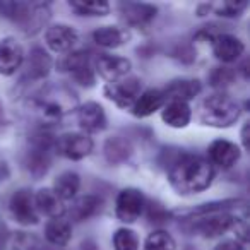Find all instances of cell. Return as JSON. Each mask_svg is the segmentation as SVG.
<instances>
[{
	"instance_id": "cell-27",
	"label": "cell",
	"mask_w": 250,
	"mask_h": 250,
	"mask_svg": "<svg viewBox=\"0 0 250 250\" xmlns=\"http://www.w3.org/2000/svg\"><path fill=\"white\" fill-rule=\"evenodd\" d=\"M91 38H93V42L96 43L98 46H101V48L115 50L124 45L125 40H127V35H125L124 29L118 28V26L108 24V26H100V28L94 29V31L91 33Z\"/></svg>"
},
{
	"instance_id": "cell-7",
	"label": "cell",
	"mask_w": 250,
	"mask_h": 250,
	"mask_svg": "<svg viewBox=\"0 0 250 250\" xmlns=\"http://www.w3.org/2000/svg\"><path fill=\"white\" fill-rule=\"evenodd\" d=\"M143 91V81L139 77L127 76L115 83H108L103 86V94L106 100H110L115 106L122 110H130L136 98Z\"/></svg>"
},
{
	"instance_id": "cell-33",
	"label": "cell",
	"mask_w": 250,
	"mask_h": 250,
	"mask_svg": "<svg viewBox=\"0 0 250 250\" xmlns=\"http://www.w3.org/2000/svg\"><path fill=\"white\" fill-rule=\"evenodd\" d=\"M235 77H236V72L229 67H214L212 72L208 76L209 79V84L214 87L216 91H225L228 86H231L235 83Z\"/></svg>"
},
{
	"instance_id": "cell-11",
	"label": "cell",
	"mask_w": 250,
	"mask_h": 250,
	"mask_svg": "<svg viewBox=\"0 0 250 250\" xmlns=\"http://www.w3.org/2000/svg\"><path fill=\"white\" fill-rule=\"evenodd\" d=\"M76 118L79 124L81 132L87 134H100L108 127V117L103 104L98 101H86L83 104H77Z\"/></svg>"
},
{
	"instance_id": "cell-37",
	"label": "cell",
	"mask_w": 250,
	"mask_h": 250,
	"mask_svg": "<svg viewBox=\"0 0 250 250\" xmlns=\"http://www.w3.org/2000/svg\"><path fill=\"white\" fill-rule=\"evenodd\" d=\"M212 250H245V245L236 238H226L219 242Z\"/></svg>"
},
{
	"instance_id": "cell-38",
	"label": "cell",
	"mask_w": 250,
	"mask_h": 250,
	"mask_svg": "<svg viewBox=\"0 0 250 250\" xmlns=\"http://www.w3.org/2000/svg\"><path fill=\"white\" fill-rule=\"evenodd\" d=\"M240 149L249 151V122H245L242 127V132H240Z\"/></svg>"
},
{
	"instance_id": "cell-34",
	"label": "cell",
	"mask_w": 250,
	"mask_h": 250,
	"mask_svg": "<svg viewBox=\"0 0 250 250\" xmlns=\"http://www.w3.org/2000/svg\"><path fill=\"white\" fill-rule=\"evenodd\" d=\"M9 245L12 250H40V242L35 235L26 231H18L11 236Z\"/></svg>"
},
{
	"instance_id": "cell-25",
	"label": "cell",
	"mask_w": 250,
	"mask_h": 250,
	"mask_svg": "<svg viewBox=\"0 0 250 250\" xmlns=\"http://www.w3.org/2000/svg\"><path fill=\"white\" fill-rule=\"evenodd\" d=\"M134 153V147L127 137L113 136L108 137L103 144V154L104 160L110 165H124L130 160Z\"/></svg>"
},
{
	"instance_id": "cell-22",
	"label": "cell",
	"mask_w": 250,
	"mask_h": 250,
	"mask_svg": "<svg viewBox=\"0 0 250 250\" xmlns=\"http://www.w3.org/2000/svg\"><path fill=\"white\" fill-rule=\"evenodd\" d=\"M190 104L184 101H167L165 106L161 108V120L170 129H185L192 122Z\"/></svg>"
},
{
	"instance_id": "cell-40",
	"label": "cell",
	"mask_w": 250,
	"mask_h": 250,
	"mask_svg": "<svg viewBox=\"0 0 250 250\" xmlns=\"http://www.w3.org/2000/svg\"><path fill=\"white\" fill-rule=\"evenodd\" d=\"M0 249H2V236H0Z\"/></svg>"
},
{
	"instance_id": "cell-21",
	"label": "cell",
	"mask_w": 250,
	"mask_h": 250,
	"mask_svg": "<svg viewBox=\"0 0 250 250\" xmlns=\"http://www.w3.org/2000/svg\"><path fill=\"white\" fill-rule=\"evenodd\" d=\"M35 206L40 216L48 219H59L67 214L65 202H62L50 187H43L35 192Z\"/></svg>"
},
{
	"instance_id": "cell-19",
	"label": "cell",
	"mask_w": 250,
	"mask_h": 250,
	"mask_svg": "<svg viewBox=\"0 0 250 250\" xmlns=\"http://www.w3.org/2000/svg\"><path fill=\"white\" fill-rule=\"evenodd\" d=\"M120 14L129 26L143 28L156 19L158 7L153 4H144V2H127L120 5Z\"/></svg>"
},
{
	"instance_id": "cell-9",
	"label": "cell",
	"mask_w": 250,
	"mask_h": 250,
	"mask_svg": "<svg viewBox=\"0 0 250 250\" xmlns=\"http://www.w3.org/2000/svg\"><path fill=\"white\" fill-rule=\"evenodd\" d=\"M247 202L243 199H223V201H211L204 202V204L194 206L188 209H177L171 212V216L178 219H187V221H194L199 218H206V216L219 214V212H233L238 209L245 208Z\"/></svg>"
},
{
	"instance_id": "cell-39",
	"label": "cell",
	"mask_w": 250,
	"mask_h": 250,
	"mask_svg": "<svg viewBox=\"0 0 250 250\" xmlns=\"http://www.w3.org/2000/svg\"><path fill=\"white\" fill-rule=\"evenodd\" d=\"M5 122V111H4V106H2V103H0V125Z\"/></svg>"
},
{
	"instance_id": "cell-17",
	"label": "cell",
	"mask_w": 250,
	"mask_h": 250,
	"mask_svg": "<svg viewBox=\"0 0 250 250\" xmlns=\"http://www.w3.org/2000/svg\"><path fill=\"white\" fill-rule=\"evenodd\" d=\"M161 91H163L167 101L190 103L192 100H195L201 94L202 84L201 81L194 79V77H178V79H171Z\"/></svg>"
},
{
	"instance_id": "cell-12",
	"label": "cell",
	"mask_w": 250,
	"mask_h": 250,
	"mask_svg": "<svg viewBox=\"0 0 250 250\" xmlns=\"http://www.w3.org/2000/svg\"><path fill=\"white\" fill-rule=\"evenodd\" d=\"M238 214H235V212H219V214L206 216V218L194 219L192 231L204 236V238H218V236L231 231L238 223Z\"/></svg>"
},
{
	"instance_id": "cell-2",
	"label": "cell",
	"mask_w": 250,
	"mask_h": 250,
	"mask_svg": "<svg viewBox=\"0 0 250 250\" xmlns=\"http://www.w3.org/2000/svg\"><path fill=\"white\" fill-rule=\"evenodd\" d=\"M242 104L226 91H216L202 98L197 106V120L212 129H228L240 120Z\"/></svg>"
},
{
	"instance_id": "cell-24",
	"label": "cell",
	"mask_w": 250,
	"mask_h": 250,
	"mask_svg": "<svg viewBox=\"0 0 250 250\" xmlns=\"http://www.w3.org/2000/svg\"><path fill=\"white\" fill-rule=\"evenodd\" d=\"M50 188L55 192V195L62 202L74 201L81 190V175L72 170L62 171L55 177L53 185Z\"/></svg>"
},
{
	"instance_id": "cell-4",
	"label": "cell",
	"mask_w": 250,
	"mask_h": 250,
	"mask_svg": "<svg viewBox=\"0 0 250 250\" xmlns=\"http://www.w3.org/2000/svg\"><path fill=\"white\" fill-rule=\"evenodd\" d=\"M53 144H55V137H52L45 130H40L29 141V147L24 156V167L36 180L45 177L52 167Z\"/></svg>"
},
{
	"instance_id": "cell-5",
	"label": "cell",
	"mask_w": 250,
	"mask_h": 250,
	"mask_svg": "<svg viewBox=\"0 0 250 250\" xmlns=\"http://www.w3.org/2000/svg\"><path fill=\"white\" fill-rule=\"evenodd\" d=\"M146 197L143 190L136 187L122 188L115 197V218L124 225H132L144 214Z\"/></svg>"
},
{
	"instance_id": "cell-28",
	"label": "cell",
	"mask_w": 250,
	"mask_h": 250,
	"mask_svg": "<svg viewBox=\"0 0 250 250\" xmlns=\"http://www.w3.org/2000/svg\"><path fill=\"white\" fill-rule=\"evenodd\" d=\"M69 9L79 18H104L110 14L111 7L108 2L103 0H93V2H83V0H70Z\"/></svg>"
},
{
	"instance_id": "cell-29",
	"label": "cell",
	"mask_w": 250,
	"mask_h": 250,
	"mask_svg": "<svg viewBox=\"0 0 250 250\" xmlns=\"http://www.w3.org/2000/svg\"><path fill=\"white\" fill-rule=\"evenodd\" d=\"M89 63H91V53L87 52V50H72V52L65 53V55L57 62V70L67 72L70 76L72 72L89 65Z\"/></svg>"
},
{
	"instance_id": "cell-16",
	"label": "cell",
	"mask_w": 250,
	"mask_h": 250,
	"mask_svg": "<svg viewBox=\"0 0 250 250\" xmlns=\"http://www.w3.org/2000/svg\"><path fill=\"white\" fill-rule=\"evenodd\" d=\"M242 158L240 144L228 139H214L208 146V161L212 167L229 170L233 168Z\"/></svg>"
},
{
	"instance_id": "cell-23",
	"label": "cell",
	"mask_w": 250,
	"mask_h": 250,
	"mask_svg": "<svg viewBox=\"0 0 250 250\" xmlns=\"http://www.w3.org/2000/svg\"><path fill=\"white\" fill-rule=\"evenodd\" d=\"M101 209H103V199L96 194H86L74 199L72 206H70V209L67 212H69L72 221L83 223L94 218Z\"/></svg>"
},
{
	"instance_id": "cell-13",
	"label": "cell",
	"mask_w": 250,
	"mask_h": 250,
	"mask_svg": "<svg viewBox=\"0 0 250 250\" xmlns=\"http://www.w3.org/2000/svg\"><path fill=\"white\" fill-rule=\"evenodd\" d=\"M26 52L14 36L0 38V76L12 77L22 69Z\"/></svg>"
},
{
	"instance_id": "cell-35",
	"label": "cell",
	"mask_w": 250,
	"mask_h": 250,
	"mask_svg": "<svg viewBox=\"0 0 250 250\" xmlns=\"http://www.w3.org/2000/svg\"><path fill=\"white\" fill-rule=\"evenodd\" d=\"M70 79L83 87H93L94 83H96V74H94L93 63H89V65H86V67H83V69L72 72L70 74Z\"/></svg>"
},
{
	"instance_id": "cell-20",
	"label": "cell",
	"mask_w": 250,
	"mask_h": 250,
	"mask_svg": "<svg viewBox=\"0 0 250 250\" xmlns=\"http://www.w3.org/2000/svg\"><path fill=\"white\" fill-rule=\"evenodd\" d=\"M24 77L31 81H42L50 74L53 67V60L42 46H35L24 59Z\"/></svg>"
},
{
	"instance_id": "cell-18",
	"label": "cell",
	"mask_w": 250,
	"mask_h": 250,
	"mask_svg": "<svg viewBox=\"0 0 250 250\" xmlns=\"http://www.w3.org/2000/svg\"><path fill=\"white\" fill-rule=\"evenodd\" d=\"M165 103H167V98L160 87H147V89L141 91V94L130 106V111L136 118H147L160 111L165 106Z\"/></svg>"
},
{
	"instance_id": "cell-14",
	"label": "cell",
	"mask_w": 250,
	"mask_h": 250,
	"mask_svg": "<svg viewBox=\"0 0 250 250\" xmlns=\"http://www.w3.org/2000/svg\"><path fill=\"white\" fill-rule=\"evenodd\" d=\"M212 55L221 63H233L240 60L245 53V43L242 38L231 35V33H216L211 38Z\"/></svg>"
},
{
	"instance_id": "cell-15",
	"label": "cell",
	"mask_w": 250,
	"mask_h": 250,
	"mask_svg": "<svg viewBox=\"0 0 250 250\" xmlns=\"http://www.w3.org/2000/svg\"><path fill=\"white\" fill-rule=\"evenodd\" d=\"M45 43L53 53L65 55L72 52L76 45L79 43V31L70 24H52L45 31Z\"/></svg>"
},
{
	"instance_id": "cell-32",
	"label": "cell",
	"mask_w": 250,
	"mask_h": 250,
	"mask_svg": "<svg viewBox=\"0 0 250 250\" xmlns=\"http://www.w3.org/2000/svg\"><path fill=\"white\" fill-rule=\"evenodd\" d=\"M209 11H212L216 16L225 19H233V18H240L243 12L249 9V2L242 0V2H218V4H209L208 5Z\"/></svg>"
},
{
	"instance_id": "cell-10",
	"label": "cell",
	"mask_w": 250,
	"mask_h": 250,
	"mask_svg": "<svg viewBox=\"0 0 250 250\" xmlns=\"http://www.w3.org/2000/svg\"><path fill=\"white\" fill-rule=\"evenodd\" d=\"M94 74L104 81V84L115 83L124 77H127L132 69V62L127 57L110 55V53H101L94 59L93 63Z\"/></svg>"
},
{
	"instance_id": "cell-3",
	"label": "cell",
	"mask_w": 250,
	"mask_h": 250,
	"mask_svg": "<svg viewBox=\"0 0 250 250\" xmlns=\"http://www.w3.org/2000/svg\"><path fill=\"white\" fill-rule=\"evenodd\" d=\"M31 110H35L45 120H60L69 111L77 108V96L72 89L62 84H53L40 89L29 101Z\"/></svg>"
},
{
	"instance_id": "cell-6",
	"label": "cell",
	"mask_w": 250,
	"mask_h": 250,
	"mask_svg": "<svg viewBox=\"0 0 250 250\" xmlns=\"http://www.w3.org/2000/svg\"><path fill=\"white\" fill-rule=\"evenodd\" d=\"M53 151L70 161H81L91 156L94 151V141L84 132H65L55 137Z\"/></svg>"
},
{
	"instance_id": "cell-36",
	"label": "cell",
	"mask_w": 250,
	"mask_h": 250,
	"mask_svg": "<svg viewBox=\"0 0 250 250\" xmlns=\"http://www.w3.org/2000/svg\"><path fill=\"white\" fill-rule=\"evenodd\" d=\"M146 209H147V218L154 223L168 221V218L171 216V212H168L167 209H165L161 204H158V202H154L153 204V202L146 201V208H144V211H146Z\"/></svg>"
},
{
	"instance_id": "cell-8",
	"label": "cell",
	"mask_w": 250,
	"mask_h": 250,
	"mask_svg": "<svg viewBox=\"0 0 250 250\" xmlns=\"http://www.w3.org/2000/svg\"><path fill=\"white\" fill-rule=\"evenodd\" d=\"M9 212L21 226H35L40 223V214L35 206V192L29 188H18L9 199Z\"/></svg>"
},
{
	"instance_id": "cell-26",
	"label": "cell",
	"mask_w": 250,
	"mask_h": 250,
	"mask_svg": "<svg viewBox=\"0 0 250 250\" xmlns=\"http://www.w3.org/2000/svg\"><path fill=\"white\" fill-rule=\"evenodd\" d=\"M45 238L53 247H67L72 240V223L63 218L48 219L45 225Z\"/></svg>"
},
{
	"instance_id": "cell-1",
	"label": "cell",
	"mask_w": 250,
	"mask_h": 250,
	"mask_svg": "<svg viewBox=\"0 0 250 250\" xmlns=\"http://www.w3.org/2000/svg\"><path fill=\"white\" fill-rule=\"evenodd\" d=\"M214 167L208 158L194 153L177 154L167 168L170 187L180 195H194L208 190L214 182Z\"/></svg>"
},
{
	"instance_id": "cell-31",
	"label": "cell",
	"mask_w": 250,
	"mask_h": 250,
	"mask_svg": "<svg viewBox=\"0 0 250 250\" xmlns=\"http://www.w3.org/2000/svg\"><path fill=\"white\" fill-rule=\"evenodd\" d=\"M111 245H113V250H139L141 240L134 229L122 226V228L115 229L113 236H111Z\"/></svg>"
},
{
	"instance_id": "cell-30",
	"label": "cell",
	"mask_w": 250,
	"mask_h": 250,
	"mask_svg": "<svg viewBox=\"0 0 250 250\" xmlns=\"http://www.w3.org/2000/svg\"><path fill=\"white\" fill-rule=\"evenodd\" d=\"M143 250H177V240L167 229H153L144 238Z\"/></svg>"
}]
</instances>
